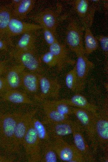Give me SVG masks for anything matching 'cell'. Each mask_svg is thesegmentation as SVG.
I'll return each mask as SVG.
<instances>
[{
  "label": "cell",
  "instance_id": "cell-31",
  "mask_svg": "<svg viewBox=\"0 0 108 162\" xmlns=\"http://www.w3.org/2000/svg\"><path fill=\"white\" fill-rule=\"evenodd\" d=\"M43 29L44 38L47 43L49 45L56 41L53 32L52 31L45 28H43Z\"/></svg>",
  "mask_w": 108,
  "mask_h": 162
},
{
  "label": "cell",
  "instance_id": "cell-22",
  "mask_svg": "<svg viewBox=\"0 0 108 162\" xmlns=\"http://www.w3.org/2000/svg\"><path fill=\"white\" fill-rule=\"evenodd\" d=\"M65 83L68 88L73 91L78 90L81 88L75 68L67 74L65 77Z\"/></svg>",
  "mask_w": 108,
  "mask_h": 162
},
{
  "label": "cell",
  "instance_id": "cell-9",
  "mask_svg": "<svg viewBox=\"0 0 108 162\" xmlns=\"http://www.w3.org/2000/svg\"><path fill=\"white\" fill-rule=\"evenodd\" d=\"M2 100L16 104H33L34 102L25 93L17 89L8 90L3 95Z\"/></svg>",
  "mask_w": 108,
  "mask_h": 162
},
{
  "label": "cell",
  "instance_id": "cell-11",
  "mask_svg": "<svg viewBox=\"0 0 108 162\" xmlns=\"http://www.w3.org/2000/svg\"><path fill=\"white\" fill-rule=\"evenodd\" d=\"M62 100L70 106L83 109L94 113L96 111V107L89 103L84 96L79 93L75 94L70 99Z\"/></svg>",
  "mask_w": 108,
  "mask_h": 162
},
{
  "label": "cell",
  "instance_id": "cell-12",
  "mask_svg": "<svg viewBox=\"0 0 108 162\" xmlns=\"http://www.w3.org/2000/svg\"><path fill=\"white\" fill-rule=\"evenodd\" d=\"M35 2L34 0H21L16 5L11 6L13 17L22 21L25 19L32 10Z\"/></svg>",
  "mask_w": 108,
  "mask_h": 162
},
{
  "label": "cell",
  "instance_id": "cell-19",
  "mask_svg": "<svg viewBox=\"0 0 108 162\" xmlns=\"http://www.w3.org/2000/svg\"><path fill=\"white\" fill-rule=\"evenodd\" d=\"M42 102V104L56 110L62 114L68 116L73 114L71 108L62 100H47Z\"/></svg>",
  "mask_w": 108,
  "mask_h": 162
},
{
  "label": "cell",
  "instance_id": "cell-23",
  "mask_svg": "<svg viewBox=\"0 0 108 162\" xmlns=\"http://www.w3.org/2000/svg\"><path fill=\"white\" fill-rule=\"evenodd\" d=\"M96 131L99 137L104 141L108 138V122L106 118L101 117L97 120L96 125Z\"/></svg>",
  "mask_w": 108,
  "mask_h": 162
},
{
  "label": "cell",
  "instance_id": "cell-3",
  "mask_svg": "<svg viewBox=\"0 0 108 162\" xmlns=\"http://www.w3.org/2000/svg\"><path fill=\"white\" fill-rule=\"evenodd\" d=\"M11 56L18 63L31 72L39 74L42 69L35 50H19L15 49Z\"/></svg>",
  "mask_w": 108,
  "mask_h": 162
},
{
  "label": "cell",
  "instance_id": "cell-26",
  "mask_svg": "<svg viewBox=\"0 0 108 162\" xmlns=\"http://www.w3.org/2000/svg\"><path fill=\"white\" fill-rule=\"evenodd\" d=\"M73 133L74 141L77 149L80 153L86 152V144L82 133L79 131H75L74 128Z\"/></svg>",
  "mask_w": 108,
  "mask_h": 162
},
{
  "label": "cell",
  "instance_id": "cell-7",
  "mask_svg": "<svg viewBox=\"0 0 108 162\" xmlns=\"http://www.w3.org/2000/svg\"><path fill=\"white\" fill-rule=\"evenodd\" d=\"M42 28L38 25L26 22L12 17L5 33L9 36H13L31 32Z\"/></svg>",
  "mask_w": 108,
  "mask_h": 162
},
{
  "label": "cell",
  "instance_id": "cell-35",
  "mask_svg": "<svg viewBox=\"0 0 108 162\" xmlns=\"http://www.w3.org/2000/svg\"><path fill=\"white\" fill-rule=\"evenodd\" d=\"M9 44V41L0 37V50L7 49V45Z\"/></svg>",
  "mask_w": 108,
  "mask_h": 162
},
{
  "label": "cell",
  "instance_id": "cell-5",
  "mask_svg": "<svg viewBox=\"0 0 108 162\" xmlns=\"http://www.w3.org/2000/svg\"><path fill=\"white\" fill-rule=\"evenodd\" d=\"M37 75L39 80L40 92L36 98L41 102L50 98H56L59 93L60 85L56 80L51 79L40 74Z\"/></svg>",
  "mask_w": 108,
  "mask_h": 162
},
{
  "label": "cell",
  "instance_id": "cell-20",
  "mask_svg": "<svg viewBox=\"0 0 108 162\" xmlns=\"http://www.w3.org/2000/svg\"><path fill=\"white\" fill-rule=\"evenodd\" d=\"M48 123H58L68 121V116L62 114L56 110L42 104Z\"/></svg>",
  "mask_w": 108,
  "mask_h": 162
},
{
  "label": "cell",
  "instance_id": "cell-14",
  "mask_svg": "<svg viewBox=\"0 0 108 162\" xmlns=\"http://www.w3.org/2000/svg\"><path fill=\"white\" fill-rule=\"evenodd\" d=\"M35 19L42 26L53 32L56 24V19L54 13L51 10H46L36 16Z\"/></svg>",
  "mask_w": 108,
  "mask_h": 162
},
{
  "label": "cell",
  "instance_id": "cell-4",
  "mask_svg": "<svg viewBox=\"0 0 108 162\" xmlns=\"http://www.w3.org/2000/svg\"><path fill=\"white\" fill-rule=\"evenodd\" d=\"M32 121L24 137L22 146L29 156L30 160L35 161L39 160L40 159L41 140L33 125Z\"/></svg>",
  "mask_w": 108,
  "mask_h": 162
},
{
  "label": "cell",
  "instance_id": "cell-34",
  "mask_svg": "<svg viewBox=\"0 0 108 162\" xmlns=\"http://www.w3.org/2000/svg\"><path fill=\"white\" fill-rule=\"evenodd\" d=\"M7 61L0 62V76L6 73L8 69Z\"/></svg>",
  "mask_w": 108,
  "mask_h": 162
},
{
  "label": "cell",
  "instance_id": "cell-15",
  "mask_svg": "<svg viewBox=\"0 0 108 162\" xmlns=\"http://www.w3.org/2000/svg\"><path fill=\"white\" fill-rule=\"evenodd\" d=\"M36 37L32 31L23 35L18 40L15 49L19 50H35Z\"/></svg>",
  "mask_w": 108,
  "mask_h": 162
},
{
  "label": "cell",
  "instance_id": "cell-6",
  "mask_svg": "<svg viewBox=\"0 0 108 162\" xmlns=\"http://www.w3.org/2000/svg\"><path fill=\"white\" fill-rule=\"evenodd\" d=\"M53 148L59 159L66 162H77L80 160L81 156L77 149L65 143L59 137H56Z\"/></svg>",
  "mask_w": 108,
  "mask_h": 162
},
{
  "label": "cell",
  "instance_id": "cell-10",
  "mask_svg": "<svg viewBox=\"0 0 108 162\" xmlns=\"http://www.w3.org/2000/svg\"><path fill=\"white\" fill-rule=\"evenodd\" d=\"M21 86L27 92L35 93L39 88V83L37 73L24 71L22 74Z\"/></svg>",
  "mask_w": 108,
  "mask_h": 162
},
{
  "label": "cell",
  "instance_id": "cell-27",
  "mask_svg": "<svg viewBox=\"0 0 108 162\" xmlns=\"http://www.w3.org/2000/svg\"><path fill=\"white\" fill-rule=\"evenodd\" d=\"M57 155L52 145H47L43 152V160L46 162H56Z\"/></svg>",
  "mask_w": 108,
  "mask_h": 162
},
{
  "label": "cell",
  "instance_id": "cell-29",
  "mask_svg": "<svg viewBox=\"0 0 108 162\" xmlns=\"http://www.w3.org/2000/svg\"><path fill=\"white\" fill-rule=\"evenodd\" d=\"M42 59L44 63L51 67L56 66L60 62L58 59L49 51L43 54Z\"/></svg>",
  "mask_w": 108,
  "mask_h": 162
},
{
  "label": "cell",
  "instance_id": "cell-8",
  "mask_svg": "<svg viewBox=\"0 0 108 162\" xmlns=\"http://www.w3.org/2000/svg\"><path fill=\"white\" fill-rule=\"evenodd\" d=\"M25 69L21 65L18 64L8 69L4 77L7 90L16 89L21 86L22 76Z\"/></svg>",
  "mask_w": 108,
  "mask_h": 162
},
{
  "label": "cell",
  "instance_id": "cell-2",
  "mask_svg": "<svg viewBox=\"0 0 108 162\" xmlns=\"http://www.w3.org/2000/svg\"><path fill=\"white\" fill-rule=\"evenodd\" d=\"M37 111L36 109L23 113L16 124L13 136L12 152L19 151L28 128Z\"/></svg>",
  "mask_w": 108,
  "mask_h": 162
},
{
  "label": "cell",
  "instance_id": "cell-17",
  "mask_svg": "<svg viewBox=\"0 0 108 162\" xmlns=\"http://www.w3.org/2000/svg\"><path fill=\"white\" fill-rule=\"evenodd\" d=\"M51 124V131L56 137L65 136L73 133L74 128L68 121L58 123H48Z\"/></svg>",
  "mask_w": 108,
  "mask_h": 162
},
{
  "label": "cell",
  "instance_id": "cell-36",
  "mask_svg": "<svg viewBox=\"0 0 108 162\" xmlns=\"http://www.w3.org/2000/svg\"><path fill=\"white\" fill-rule=\"evenodd\" d=\"M13 161L12 159L7 158L0 154V162H11Z\"/></svg>",
  "mask_w": 108,
  "mask_h": 162
},
{
  "label": "cell",
  "instance_id": "cell-16",
  "mask_svg": "<svg viewBox=\"0 0 108 162\" xmlns=\"http://www.w3.org/2000/svg\"><path fill=\"white\" fill-rule=\"evenodd\" d=\"M66 39L70 48L78 55L83 54L84 50L81 37L77 30L75 29L70 30L67 33Z\"/></svg>",
  "mask_w": 108,
  "mask_h": 162
},
{
  "label": "cell",
  "instance_id": "cell-18",
  "mask_svg": "<svg viewBox=\"0 0 108 162\" xmlns=\"http://www.w3.org/2000/svg\"><path fill=\"white\" fill-rule=\"evenodd\" d=\"M74 114L80 122L88 128H90L93 120V113L86 110L75 107L71 108Z\"/></svg>",
  "mask_w": 108,
  "mask_h": 162
},
{
  "label": "cell",
  "instance_id": "cell-25",
  "mask_svg": "<svg viewBox=\"0 0 108 162\" xmlns=\"http://www.w3.org/2000/svg\"><path fill=\"white\" fill-rule=\"evenodd\" d=\"M85 42V52L87 54H89L97 49L98 46L97 41L88 30H87L86 31Z\"/></svg>",
  "mask_w": 108,
  "mask_h": 162
},
{
  "label": "cell",
  "instance_id": "cell-13",
  "mask_svg": "<svg viewBox=\"0 0 108 162\" xmlns=\"http://www.w3.org/2000/svg\"><path fill=\"white\" fill-rule=\"evenodd\" d=\"M90 64L83 54L78 55L75 69L81 87L87 77L89 69Z\"/></svg>",
  "mask_w": 108,
  "mask_h": 162
},
{
  "label": "cell",
  "instance_id": "cell-21",
  "mask_svg": "<svg viewBox=\"0 0 108 162\" xmlns=\"http://www.w3.org/2000/svg\"><path fill=\"white\" fill-rule=\"evenodd\" d=\"M11 5L0 8V31L5 33L12 18V9Z\"/></svg>",
  "mask_w": 108,
  "mask_h": 162
},
{
  "label": "cell",
  "instance_id": "cell-32",
  "mask_svg": "<svg viewBox=\"0 0 108 162\" xmlns=\"http://www.w3.org/2000/svg\"><path fill=\"white\" fill-rule=\"evenodd\" d=\"M101 48L103 51L106 52L108 50V38L107 37L102 36L100 39Z\"/></svg>",
  "mask_w": 108,
  "mask_h": 162
},
{
  "label": "cell",
  "instance_id": "cell-28",
  "mask_svg": "<svg viewBox=\"0 0 108 162\" xmlns=\"http://www.w3.org/2000/svg\"><path fill=\"white\" fill-rule=\"evenodd\" d=\"M49 46V51L60 61L64 57V51L62 46L57 41Z\"/></svg>",
  "mask_w": 108,
  "mask_h": 162
},
{
  "label": "cell",
  "instance_id": "cell-1",
  "mask_svg": "<svg viewBox=\"0 0 108 162\" xmlns=\"http://www.w3.org/2000/svg\"><path fill=\"white\" fill-rule=\"evenodd\" d=\"M22 114L20 112L0 113V151L12 152L16 126Z\"/></svg>",
  "mask_w": 108,
  "mask_h": 162
},
{
  "label": "cell",
  "instance_id": "cell-24",
  "mask_svg": "<svg viewBox=\"0 0 108 162\" xmlns=\"http://www.w3.org/2000/svg\"><path fill=\"white\" fill-rule=\"evenodd\" d=\"M32 123L38 136L41 141H48V134L43 124L40 121L34 117L32 119Z\"/></svg>",
  "mask_w": 108,
  "mask_h": 162
},
{
  "label": "cell",
  "instance_id": "cell-30",
  "mask_svg": "<svg viewBox=\"0 0 108 162\" xmlns=\"http://www.w3.org/2000/svg\"><path fill=\"white\" fill-rule=\"evenodd\" d=\"M88 7V2L86 0L77 1L76 3V8L78 12L80 15L85 14L87 10Z\"/></svg>",
  "mask_w": 108,
  "mask_h": 162
},
{
  "label": "cell",
  "instance_id": "cell-33",
  "mask_svg": "<svg viewBox=\"0 0 108 162\" xmlns=\"http://www.w3.org/2000/svg\"><path fill=\"white\" fill-rule=\"evenodd\" d=\"M7 90V86L5 78L0 76V92H5Z\"/></svg>",
  "mask_w": 108,
  "mask_h": 162
}]
</instances>
